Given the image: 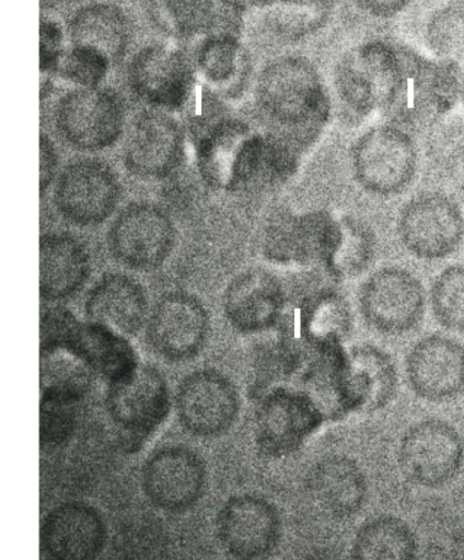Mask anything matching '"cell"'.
Segmentation results:
<instances>
[{"label":"cell","instance_id":"cell-21","mask_svg":"<svg viewBox=\"0 0 464 560\" xmlns=\"http://www.w3.org/2000/svg\"><path fill=\"white\" fill-rule=\"evenodd\" d=\"M431 305L443 327L464 332V265H454L434 280Z\"/></svg>","mask_w":464,"mask_h":560},{"label":"cell","instance_id":"cell-25","mask_svg":"<svg viewBox=\"0 0 464 560\" xmlns=\"http://www.w3.org/2000/svg\"><path fill=\"white\" fill-rule=\"evenodd\" d=\"M239 59V51L233 43L214 40L205 48L201 63L207 74L227 78L235 74Z\"/></svg>","mask_w":464,"mask_h":560},{"label":"cell","instance_id":"cell-7","mask_svg":"<svg viewBox=\"0 0 464 560\" xmlns=\"http://www.w3.org/2000/svg\"><path fill=\"white\" fill-rule=\"evenodd\" d=\"M216 533L222 548L240 559H257L271 552L280 537V517L266 499L240 494L228 499L218 512Z\"/></svg>","mask_w":464,"mask_h":560},{"label":"cell","instance_id":"cell-10","mask_svg":"<svg viewBox=\"0 0 464 560\" xmlns=\"http://www.w3.org/2000/svg\"><path fill=\"white\" fill-rule=\"evenodd\" d=\"M397 385L396 366L385 351L370 345L347 351L345 392L350 412L385 407L394 398Z\"/></svg>","mask_w":464,"mask_h":560},{"label":"cell","instance_id":"cell-6","mask_svg":"<svg viewBox=\"0 0 464 560\" xmlns=\"http://www.w3.org/2000/svg\"><path fill=\"white\" fill-rule=\"evenodd\" d=\"M207 469L201 457L182 445L154 451L141 469V486L148 500L167 512L185 511L200 499Z\"/></svg>","mask_w":464,"mask_h":560},{"label":"cell","instance_id":"cell-8","mask_svg":"<svg viewBox=\"0 0 464 560\" xmlns=\"http://www.w3.org/2000/svg\"><path fill=\"white\" fill-rule=\"evenodd\" d=\"M408 384L416 396L441 404L464 392V346L452 337L430 335L406 358Z\"/></svg>","mask_w":464,"mask_h":560},{"label":"cell","instance_id":"cell-9","mask_svg":"<svg viewBox=\"0 0 464 560\" xmlns=\"http://www.w3.org/2000/svg\"><path fill=\"white\" fill-rule=\"evenodd\" d=\"M107 537L98 511L84 502L70 501L51 509L40 525V550L56 560H91L103 550Z\"/></svg>","mask_w":464,"mask_h":560},{"label":"cell","instance_id":"cell-11","mask_svg":"<svg viewBox=\"0 0 464 560\" xmlns=\"http://www.w3.org/2000/svg\"><path fill=\"white\" fill-rule=\"evenodd\" d=\"M397 70V49L375 42L349 54L338 74L347 98L358 107L367 108L380 98L387 100Z\"/></svg>","mask_w":464,"mask_h":560},{"label":"cell","instance_id":"cell-12","mask_svg":"<svg viewBox=\"0 0 464 560\" xmlns=\"http://www.w3.org/2000/svg\"><path fill=\"white\" fill-rule=\"evenodd\" d=\"M408 214V241L420 256L443 258L460 245L464 219L459 206L446 196L427 195Z\"/></svg>","mask_w":464,"mask_h":560},{"label":"cell","instance_id":"cell-26","mask_svg":"<svg viewBox=\"0 0 464 560\" xmlns=\"http://www.w3.org/2000/svg\"><path fill=\"white\" fill-rule=\"evenodd\" d=\"M107 59L88 48L78 47L66 60L67 74L78 81L91 82L97 80L106 69Z\"/></svg>","mask_w":464,"mask_h":560},{"label":"cell","instance_id":"cell-24","mask_svg":"<svg viewBox=\"0 0 464 560\" xmlns=\"http://www.w3.org/2000/svg\"><path fill=\"white\" fill-rule=\"evenodd\" d=\"M152 9L160 24L177 31H193L207 21L206 0H153Z\"/></svg>","mask_w":464,"mask_h":560},{"label":"cell","instance_id":"cell-3","mask_svg":"<svg viewBox=\"0 0 464 560\" xmlns=\"http://www.w3.org/2000/svg\"><path fill=\"white\" fill-rule=\"evenodd\" d=\"M398 464L410 482L428 489L442 488L453 481L463 467L464 438L444 419H422L402 436Z\"/></svg>","mask_w":464,"mask_h":560},{"label":"cell","instance_id":"cell-14","mask_svg":"<svg viewBox=\"0 0 464 560\" xmlns=\"http://www.w3.org/2000/svg\"><path fill=\"white\" fill-rule=\"evenodd\" d=\"M70 349L79 353L107 384L127 380L141 364L132 346L107 326L79 327Z\"/></svg>","mask_w":464,"mask_h":560},{"label":"cell","instance_id":"cell-16","mask_svg":"<svg viewBox=\"0 0 464 560\" xmlns=\"http://www.w3.org/2000/svg\"><path fill=\"white\" fill-rule=\"evenodd\" d=\"M94 371L76 351L65 347L40 349V396L78 402L91 389Z\"/></svg>","mask_w":464,"mask_h":560},{"label":"cell","instance_id":"cell-28","mask_svg":"<svg viewBox=\"0 0 464 560\" xmlns=\"http://www.w3.org/2000/svg\"><path fill=\"white\" fill-rule=\"evenodd\" d=\"M369 12L378 16H391L403 10L410 0H358Z\"/></svg>","mask_w":464,"mask_h":560},{"label":"cell","instance_id":"cell-27","mask_svg":"<svg viewBox=\"0 0 464 560\" xmlns=\"http://www.w3.org/2000/svg\"><path fill=\"white\" fill-rule=\"evenodd\" d=\"M59 44V33L58 30L53 24H46L42 28V39H40V54H42V63L45 67L54 65L57 61V46Z\"/></svg>","mask_w":464,"mask_h":560},{"label":"cell","instance_id":"cell-22","mask_svg":"<svg viewBox=\"0 0 464 560\" xmlns=\"http://www.w3.org/2000/svg\"><path fill=\"white\" fill-rule=\"evenodd\" d=\"M132 74L140 89L149 93H162L179 88L186 71L173 51L158 48L140 55Z\"/></svg>","mask_w":464,"mask_h":560},{"label":"cell","instance_id":"cell-19","mask_svg":"<svg viewBox=\"0 0 464 560\" xmlns=\"http://www.w3.org/2000/svg\"><path fill=\"white\" fill-rule=\"evenodd\" d=\"M78 47L93 50L107 60L121 49L126 38L123 16L113 8H90L79 15L73 25Z\"/></svg>","mask_w":464,"mask_h":560},{"label":"cell","instance_id":"cell-15","mask_svg":"<svg viewBox=\"0 0 464 560\" xmlns=\"http://www.w3.org/2000/svg\"><path fill=\"white\" fill-rule=\"evenodd\" d=\"M149 343L158 355L166 361L183 362L197 355L206 337L200 315L183 308L169 307L152 319Z\"/></svg>","mask_w":464,"mask_h":560},{"label":"cell","instance_id":"cell-18","mask_svg":"<svg viewBox=\"0 0 464 560\" xmlns=\"http://www.w3.org/2000/svg\"><path fill=\"white\" fill-rule=\"evenodd\" d=\"M366 313L379 330L404 332L422 317L424 296L415 283H407L404 289H387L368 300Z\"/></svg>","mask_w":464,"mask_h":560},{"label":"cell","instance_id":"cell-30","mask_svg":"<svg viewBox=\"0 0 464 560\" xmlns=\"http://www.w3.org/2000/svg\"><path fill=\"white\" fill-rule=\"evenodd\" d=\"M460 97L462 98V101L464 103V73H463V79H462V84H461Z\"/></svg>","mask_w":464,"mask_h":560},{"label":"cell","instance_id":"cell-20","mask_svg":"<svg viewBox=\"0 0 464 560\" xmlns=\"http://www.w3.org/2000/svg\"><path fill=\"white\" fill-rule=\"evenodd\" d=\"M430 49L443 59L464 56V0H453L434 11L427 23Z\"/></svg>","mask_w":464,"mask_h":560},{"label":"cell","instance_id":"cell-2","mask_svg":"<svg viewBox=\"0 0 464 560\" xmlns=\"http://www.w3.org/2000/svg\"><path fill=\"white\" fill-rule=\"evenodd\" d=\"M107 415L124 445H142L166 419L171 395L162 373L150 364H140L127 380L107 384Z\"/></svg>","mask_w":464,"mask_h":560},{"label":"cell","instance_id":"cell-4","mask_svg":"<svg viewBox=\"0 0 464 560\" xmlns=\"http://www.w3.org/2000/svg\"><path fill=\"white\" fill-rule=\"evenodd\" d=\"M179 423L198 438H216L234 424L240 397L234 384L213 369L192 372L182 380L175 395Z\"/></svg>","mask_w":464,"mask_h":560},{"label":"cell","instance_id":"cell-17","mask_svg":"<svg viewBox=\"0 0 464 560\" xmlns=\"http://www.w3.org/2000/svg\"><path fill=\"white\" fill-rule=\"evenodd\" d=\"M418 550L410 526L394 515H380L363 523L351 546L355 559H413Z\"/></svg>","mask_w":464,"mask_h":560},{"label":"cell","instance_id":"cell-23","mask_svg":"<svg viewBox=\"0 0 464 560\" xmlns=\"http://www.w3.org/2000/svg\"><path fill=\"white\" fill-rule=\"evenodd\" d=\"M77 402L40 396L39 438L40 443L58 445L68 440L77 423Z\"/></svg>","mask_w":464,"mask_h":560},{"label":"cell","instance_id":"cell-29","mask_svg":"<svg viewBox=\"0 0 464 560\" xmlns=\"http://www.w3.org/2000/svg\"><path fill=\"white\" fill-rule=\"evenodd\" d=\"M228 1H230L232 4L242 7V5L252 4V3H266L269 0H228Z\"/></svg>","mask_w":464,"mask_h":560},{"label":"cell","instance_id":"cell-13","mask_svg":"<svg viewBox=\"0 0 464 560\" xmlns=\"http://www.w3.org/2000/svg\"><path fill=\"white\" fill-rule=\"evenodd\" d=\"M310 490L327 512L337 517H350L363 506L368 483L360 466L346 455L321 459L309 478Z\"/></svg>","mask_w":464,"mask_h":560},{"label":"cell","instance_id":"cell-1","mask_svg":"<svg viewBox=\"0 0 464 560\" xmlns=\"http://www.w3.org/2000/svg\"><path fill=\"white\" fill-rule=\"evenodd\" d=\"M398 70L387 100L414 122H437L460 97L463 71L456 60L429 59L398 49Z\"/></svg>","mask_w":464,"mask_h":560},{"label":"cell","instance_id":"cell-5","mask_svg":"<svg viewBox=\"0 0 464 560\" xmlns=\"http://www.w3.org/2000/svg\"><path fill=\"white\" fill-rule=\"evenodd\" d=\"M324 417L303 392L276 387L262 397L255 424V440L266 456L282 457L297 451L321 425Z\"/></svg>","mask_w":464,"mask_h":560}]
</instances>
